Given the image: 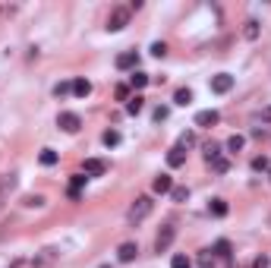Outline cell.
Masks as SVG:
<instances>
[{
  "label": "cell",
  "mask_w": 271,
  "mask_h": 268,
  "mask_svg": "<svg viewBox=\"0 0 271 268\" xmlns=\"http://www.w3.org/2000/svg\"><path fill=\"white\" fill-rule=\"evenodd\" d=\"M117 66H120V70H133V66H139V54L136 51H123L120 57H117Z\"/></svg>",
  "instance_id": "obj_9"
},
{
  "label": "cell",
  "mask_w": 271,
  "mask_h": 268,
  "mask_svg": "<svg viewBox=\"0 0 271 268\" xmlns=\"http://www.w3.org/2000/svg\"><path fill=\"white\" fill-rule=\"evenodd\" d=\"M217 120H221V114H217V111H199V114H196V126H202V130L217 126Z\"/></svg>",
  "instance_id": "obj_7"
},
{
  "label": "cell",
  "mask_w": 271,
  "mask_h": 268,
  "mask_svg": "<svg viewBox=\"0 0 271 268\" xmlns=\"http://www.w3.org/2000/svg\"><path fill=\"white\" fill-rule=\"evenodd\" d=\"M72 95L76 98H89L91 95V82L89 79H76V82H72Z\"/></svg>",
  "instance_id": "obj_13"
},
{
  "label": "cell",
  "mask_w": 271,
  "mask_h": 268,
  "mask_svg": "<svg viewBox=\"0 0 271 268\" xmlns=\"http://www.w3.org/2000/svg\"><path fill=\"white\" fill-rule=\"evenodd\" d=\"M148 82H151V76H148V73H133V76H129V85H133L136 92H139V89H145Z\"/></svg>",
  "instance_id": "obj_15"
},
{
  "label": "cell",
  "mask_w": 271,
  "mask_h": 268,
  "mask_svg": "<svg viewBox=\"0 0 271 268\" xmlns=\"http://www.w3.org/2000/svg\"><path fill=\"white\" fill-rule=\"evenodd\" d=\"M215 256H221V259L230 256V243H227V240H217V243H215Z\"/></svg>",
  "instance_id": "obj_27"
},
{
  "label": "cell",
  "mask_w": 271,
  "mask_h": 268,
  "mask_svg": "<svg viewBox=\"0 0 271 268\" xmlns=\"http://www.w3.org/2000/svg\"><path fill=\"white\" fill-rule=\"evenodd\" d=\"M136 256H139L136 243H120V249H117V259H120V262H133Z\"/></svg>",
  "instance_id": "obj_10"
},
{
  "label": "cell",
  "mask_w": 271,
  "mask_h": 268,
  "mask_svg": "<svg viewBox=\"0 0 271 268\" xmlns=\"http://www.w3.org/2000/svg\"><path fill=\"white\" fill-rule=\"evenodd\" d=\"M211 214H215V218H224V214H227V202H224V199H211Z\"/></svg>",
  "instance_id": "obj_20"
},
{
  "label": "cell",
  "mask_w": 271,
  "mask_h": 268,
  "mask_svg": "<svg viewBox=\"0 0 271 268\" xmlns=\"http://www.w3.org/2000/svg\"><path fill=\"white\" fill-rule=\"evenodd\" d=\"M117 98H120V101H129V85H117Z\"/></svg>",
  "instance_id": "obj_33"
},
{
  "label": "cell",
  "mask_w": 271,
  "mask_h": 268,
  "mask_svg": "<svg viewBox=\"0 0 271 268\" xmlns=\"http://www.w3.org/2000/svg\"><path fill=\"white\" fill-rule=\"evenodd\" d=\"M151 54H155V57H164V54H167V44H164V41H155V44H151Z\"/></svg>",
  "instance_id": "obj_31"
},
{
  "label": "cell",
  "mask_w": 271,
  "mask_h": 268,
  "mask_svg": "<svg viewBox=\"0 0 271 268\" xmlns=\"http://www.w3.org/2000/svg\"><path fill=\"white\" fill-rule=\"evenodd\" d=\"M129 6H114L110 10V16H108V32H120V29H126V22H129Z\"/></svg>",
  "instance_id": "obj_2"
},
{
  "label": "cell",
  "mask_w": 271,
  "mask_h": 268,
  "mask_svg": "<svg viewBox=\"0 0 271 268\" xmlns=\"http://www.w3.org/2000/svg\"><path fill=\"white\" fill-rule=\"evenodd\" d=\"M85 180H89V177H85V173H72V177H70V199H82V186H85Z\"/></svg>",
  "instance_id": "obj_8"
},
{
  "label": "cell",
  "mask_w": 271,
  "mask_h": 268,
  "mask_svg": "<svg viewBox=\"0 0 271 268\" xmlns=\"http://www.w3.org/2000/svg\"><path fill=\"white\" fill-rule=\"evenodd\" d=\"M38 161H41L44 167H54V164H57V152H54V149H44L41 155H38Z\"/></svg>",
  "instance_id": "obj_18"
},
{
  "label": "cell",
  "mask_w": 271,
  "mask_h": 268,
  "mask_svg": "<svg viewBox=\"0 0 271 268\" xmlns=\"http://www.w3.org/2000/svg\"><path fill=\"white\" fill-rule=\"evenodd\" d=\"M57 126H60L63 133H76L79 126H82V120H79V114H72V111H63L60 117H57Z\"/></svg>",
  "instance_id": "obj_5"
},
{
  "label": "cell",
  "mask_w": 271,
  "mask_h": 268,
  "mask_svg": "<svg viewBox=\"0 0 271 268\" xmlns=\"http://www.w3.org/2000/svg\"><path fill=\"white\" fill-rule=\"evenodd\" d=\"M151 209H155V202H151L148 196H139L133 205H129V211H126V218H129V224H142L145 218L151 214Z\"/></svg>",
  "instance_id": "obj_1"
},
{
  "label": "cell",
  "mask_w": 271,
  "mask_h": 268,
  "mask_svg": "<svg viewBox=\"0 0 271 268\" xmlns=\"http://www.w3.org/2000/svg\"><path fill=\"white\" fill-rule=\"evenodd\" d=\"M253 268H268V259H265V256H262V259H255V265H253Z\"/></svg>",
  "instance_id": "obj_36"
},
{
  "label": "cell",
  "mask_w": 271,
  "mask_h": 268,
  "mask_svg": "<svg viewBox=\"0 0 271 268\" xmlns=\"http://www.w3.org/2000/svg\"><path fill=\"white\" fill-rule=\"evenodd\" d=\"M151 190H155V192H161V196H164V192H170V190H174V180H170L167 173H161V177H155Z\"/></svg>",
  "instance_id": "obj_12"
},
{
  "label": "cell",
  "mask_w": 271,
  "mask_h": 268,
  "mask_svg": "<svg viewBox=\"0 0 271 268\" xmlns=\"http://www.w3.org/2000/svg\"><path fill=\"white\" fill-rule=\"evenodd\" d=\"M193 145H196V133H183V136H180V142H177V149H183V152H186V149H193Z\"/></svg>",
  "instance_id": "obj_23"
},
{
  "label": "cell",
  "mask_w": 271,
  "mask_h": 268,
  "mask_svg": "<svg viewBox=\"0 0 271 268\" xmlns=\"http://www.w3.org/2000/svg\"><path fill=\"white\" fill-rule=\"evenodd\" d=\"M230 89H234V76H230V73H217V76H211V92H215V95H227Z\"/></svg>",
  "instance_id": "obj_4"
},
{
  "label": "cell",
  "mask_w": 271,
  "mask_h": 268,
  "mask_svg": "<svg viewBox=\"0 0 271 268\" xmlns=\"http://www.w3.org/2000/svg\"><path fill=\"white\" fill-rule=\"evenodd\" d=\"M211 167H215L217 173H227V171H230V161H227V158H217V161H211Z\"/></svg>",
  "instance_id": "obj_28"
},
{
  "label": "cell",
  "mask_w": 271,
  "mask_h": 268,
  "mask_svg": "<svg viewBox=\"0 0 271 268\" xmlns=\"http://www.w3.org/2000/svg\"><path fill=\"white\" fill-rule=\"evenodd\" d=\"M170 199H174V202H186L189 190H186V186H174V190H170Z\"/></svg>",
  "instance_id": "obj_24"
},
{
  "label": "cell",
  "mask_w": 271,
  "mask_h": 268,
  "mask_svg": "<svg viewBox=\"0 0 271 268\" xmlns=\"http://www.w3.org/2000/svg\"><path fill=\"white\" fill-rule=\"evenodd\" d=\"M82 173H85V177H101V173H108V164H104L101 158H85Z\"/></svg>",
  "instance_id": "obj_6"
},
{
  "label": "cell",
  "mask_w": 271,
  "mask_h": 268,
  "mask_svg": "<svg viewBox=\"0 0 271 268\" xmlns=\"http://www.w3.org/2000/svg\"><path fill=\"white\" fill-rule=\"evenodd\" d=\"M183 161H186V152L174 145V149L167 152V164H170V167H183Z\"/></svg>",
  "instance_id": "obj_14"
},
{
  "label": "cell",
  "mask_w": 271,
  "mask_h": 268,
  "mask_svg": "<svg viewBox=\"0 0 271 268\" xmlns=\"http://www.w3.org/2000/svg\"><path fill=\"white\" fill-rule=\"evenodd\" d=\"M243 35H246L249 41H253V38H259V22H255V19H249L246 29H243Z\"/></svg>",
  "instance_id": "obj_26"
},
{
  "label": "cell",
  "mask_w": 271,
  "mask_h": 268,
  "mask_svg": "<svg viewBox=\"0 0 271 268\" xmlns=\"http://www.w3.org/2000/svg\"><path fill=\"white\" fill-rule=\"evenodd\" d=\"M170 268H189V259L186 256H174L170 259Z\"/></svg>",
  "instance_id": "obj_30"
},
{
  "label": "cell",
  "mask_w": 271,
  "mask_h": 268,
  "mask_svg": "<svg viewBox=\"0 0 271 268\" xmlns=\"http://www.w3.org/2000/svg\"><path fill=\"white\" fill-rule=\"evenodd\" d=\"M25 205H29V209H41V205H44V196H25Z\"/></svg>",
  "instance_id": "obj_29"
},
{
  "label": "cell",
  "mask_w": 271,
  "mask_h": 268,
  "mask_svg": "<svg viewBox=\"0 0 271 268\" xmlns=\"http://www.w3.org/2000/svg\"><path fill=\"white\" fill-rule=\"evenodd\" d=\"M142 107H145V98L142 95H133L126 101V114H133V117H136V114H142Z\"/></svg>",
  "instance_id": "obj_16"
},
{
  "label": "cell",
  "mask_w": 271,
  "mask_h": 268,
  "mask_svg": "<svg viewBox=\"0 0 271 268\" xmlns=\"http://www.w3.org/2000/svg\"><path fill=\"white\" fill-rule=\"evenodd\" d=\"M167 114H170L167 107H158V111H155V120H158V123H161V120H167Z\"/></svg>",
  "instance_id": "obj_34"
},
{
  "label": "cell",
  "mask_w": 271,
  "mask_h": 268,
  "mask_svg": "<svg viewBox=\"0 0 271 268\" xmlns=\"http://www.w3.org/2000/svg\"><path fill=\"white\" fill-rule=\"evenodd\" d=\"M253 171H259V173H265V171H271V161H268L265 155H259V158H253Z\"/></svg>",
  "instance_id": "obj_22"
},
{
  "label": "cell",
  "mask_w": 271,
  "mask_h": 268,
  "mask_svg": "<svg viewBox=\"0 0 271 268\" xmlns=\"http://www.w3.org/2000/svg\"><path fill=\"white\" fill-rule=\"evenodd\" d=\"M67 92H72V82H60V85L54 89V95L60 98V95H67Z\"/></svg>",
  "instance_id": "obj_32"
},
{
  "label": "cell",
  "mask_w": 271,
  "mask_h": 268,
  "mask_svg": "<svg viewBox=\"0 0 271 268\" xmlns=\"http://www.w3.org/2000/svg\"><path fill=\"white\" fill-rule=\"evenodd\" d=\"M13 186H16V173H3V177H0V202L13 192Z\"/></svg>",
  "instance_id": "obj_11"
},
{
  "label": "cell",
  "mask_w": 271,
  "mask_h": 268,
  "mask_svg": "<svg viewBox=\"0 0 271 268\" xmlns=\"http://www.w3.org/2000/svg\"><path fill=\"white\" fill-rule=\"evenodd\" d=\"M101 268H108V265H101Z\"/></svg>",
  "instance_id": "obj_38"
},
{
  "label": "cell",
  "mask_w": 271,
  "mask_h": 268,
  "mask_svg": "<svg viewBox=\"0 0 271 268\" xmlns=\"http://www.w3.org/2000/svg\"><path fill=\"white\" fill-rule=\"evenodd\" d=\"M199 262H202V268H211V265H215V256H208V252H205Z\"/></svg>",
  "instance_id": "obj_35"
},
{
  "label": "cell",
  "mask_w": 271,
  "mask_h": 268,
  "mask_svg": "<svg viewBox=\"0 0 271 268\" xmlns=\"http://www.w3.org/2000/svg\"><path fill=\"white\" fill-rule=\"evenodd\" d=\"M243 145H246V139H243L240 133H236V136H230V139H227V152H240Z\"/></svg>",
  "instance_id": "obj_25"
},
{
  "label": "cell",
  "mask_w": 271,
  "mask_h": 268,
  "mask_svg": "<svg viewBox=\"0 0 271 268\" xmlns=\"http://www.w3.org/2000/svg\"><path fill=\"white\" fill-rule=\"evenodd\" d=\"M101 142L108 145V149H114V145H120V133H117V130H108V133L101 136Z\"/></svg>",
  "instance_id": "obj_19"
},
{
  "label": "cell",
  "mask_w": 271,
  "mask_h": 268,
  "mask_svg": "<svg viewBox=\"0 0 271 268\" xmlns=\"http://www.w3.org/2000/svg\"><path fill=\"white\" fill-rule=\"evenodd\" d=\"M217 158H221V145L208 142V145H205V161H208V164H211V161H217Z\"/></svg>",
  "instance_id": "obj_21"
},
{
  "label": "cell",
  "mask_w": 271,
  "mask_h": 268,
  "mask_svg": "<svg viewBox=\"0 0 271 268\" xmlns=\"http://www.w3.org/2000/svg\"><path fill=\"white\" fill-rule=\"evenodd\" d=\"M174 240H177V227L174 224H164L161 230H158V237H155V252H167Z\"/></svg>",
  "instance_id": "obj_3"
},
{
  "label": "cell",
  "mask_w": 271,
  "mask_h": 268,
  "mask_svg": "<svg viewBox=\"0 0 271 268\" xmlns=\"http://www.w3.org/2000/svg\"><path fill=\"white\" fill-rule=\"evenodd\" d=\"M262 117H265V123H271V107H265V114H262Z\"/></svg>",
  "instance_id": "obj_37"
},
{
  "label": "cell",
  "mask_w": 271,
  "mask_h": 268,
  "mask_svg": "<svg viewBox=\"0 0 271 268\" xmlns=\"http://www.w3.org/2000/svg\"><path fill=\"white\" fill-rule=\"evenodd\" d=\"M174 104H180V107L193 104V92H189V89H177V95H174Z\"/></svg>",
  "instance_id": "obj_17"
}]
</instances>
